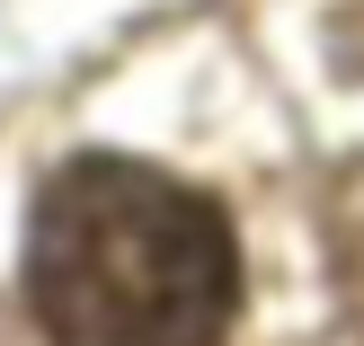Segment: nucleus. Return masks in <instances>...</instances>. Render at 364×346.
<instances>
[{"label": "nucleus", "mask_w": 364, "mask_h": 346, "mask_svg": "<svg viewBox=\"0 0 364 346\" xmlns=\"http://www.w3.org/2000/svg\"><path fill=\"white\" fill-rule=\"evenodd\" d=\"M27 302L53 346H223L240 249L223 205L187 178L80 151L36 195Z\"/></svg>", "instance_id": "f257e3e1"}]
</instances>
